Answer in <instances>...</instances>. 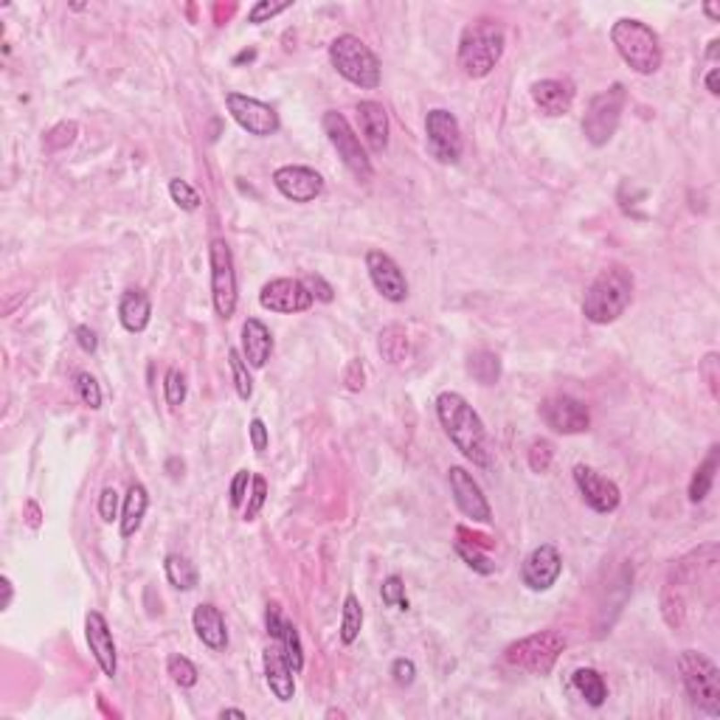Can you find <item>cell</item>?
<instances>
[{"instance_id": "c3c4849f", "label": "cell", "mask_w": 720, "mask_h": 720, "mask_svg": "<svg viewBox=\"0 0 720 720\" xmlns=\"http://www.w3.org/2000/svg\"><path fill=\"white\" fill-rule=\"evenodd\" d=\"M301 282L307 284L309 293H313V299H318V301H324V304H329V301L335 299V290H333V284H326V282H324V276H318V274H309V276H304Z\"/></svg>"}, {"instance_id": "ffe728a7", "label": "cell", "mask_w": 720, "mask_h": 720, "mask_svg": "<svg viewBox=\"0 0 720 720\" xmlns=\"http://www.w3.org/2000/svg\"><path fill=\"white\" fill-rule=\"evenodd\" d=\"M85 639H88V648L96 658V665L102 667L107 678H113L115 667H119V661H115V641H113V631L107 625V619L99 611H90L85 616Z\"/></svg>"}, {"instance_id": "b9f144b4", "label": "cell", "mask_w": 720, "mask_h": 720, "mask_svg": "<svg viewBox=\"0 0 720 720\" xmlns=\"http://www.w3.org/2000/svg\"><path fill=\"white\" fill-rule=\"evenodd\" d=\"M186 392H189V385H186L183 372H178V368H169V372H166V383H164L166 402L172 408H181L186 402Z\"/></svg>"}, {"instance_id": "8d00e7d4", "label": "cell", "mask_w": 720, "mask_h": 720, "mask_svg": "<svg viewBox=\"0 0 720 720\" xmlns=\"http://www.w3.org/2000/svg\"><path fill=\"white\" fill-rule=\"evenodd\" d=\"M169 198L174 200V206L183 208V211H198L203 198H200V191L194 189L191 183L181 181V178H172L169 181Z\"/></svg>"}, {"instance_id": "94428289", "label": "cell", "mask_w": 720, "mask_h": 720, "mask_svg": "<svg viewBox=\"0 0 720 720\" xmlns=\"http://www.w3.org/2000/svg\"><path fill=\"white\" fill-rule=\"evenodd\" d=\"M220 717H240V720H242V717H248V715H245L242 709H223Z\"/></svg>"}, {"instance_id": "7402d4cb", "label": "cell", "mask_w": 720, "mask_h": 720, "mask_svg": "<svg viewBox=\"0 0 720 720\" xmlns=\"http://www.w3.org/2000/svg\"><path fill=\"white\" fill-rule=\"evenodd\" d=\"M262 661H265V681H267L270 692H274L282 704H284V700H293V695H296L293 667L287 665V658H284V653H282V648L276 645V641L265 650Z\"/></svg>"}, {"instance_id": "9c48e42d", "label": "cell", "mask_w": 720, "mask_h": 720, "mask_svg": "<svg viewBox=\"0 0 720 720\" xmlns=\"http://www.w3.org/2000/svg\"><path fill=\"white\" fill-rule=\"evenodd\" d=\"M625 102H628V93H625V85H619V82L611 85L608 90H602L599 96H594L586 107V115H582V135L589 139V144L606 147L614 139Z\"/></svg>"}, {"instance_id": "91938a15", "label": "cell", "mask_w": 720, "mask_h": 720, "mask_svg": "<svg viewBox=\"0 0 720 720\" xmlns=\"http://www.w3.org/2000/svg\"><path fill=\"white\" fill-rule=\"evenodd\" d=\"M704 12L709 21H720V4H704Z\"/></svg>"}, {"instance_id": "603a6c76", "label": "cell", "mask_w": 720, "mask_h": 720, "mask_svg": "<svg viewBox=\"0 0 720 720\" xmlns=\"http://www.w3.org/2000/svg\"><path fill=\"white\" fill-rule=\"evenodd\" d=\"M191 625H194V633H198V639L203 641L206 648L225 650L228 628H225V619H223L217 606H211V602H200V606L194 608V614H191Z\"/></svg>"}, {"instance_id": "44dd1931", "label": "cell", "mask_w": 720, "mask_h": 720, "mask_svg": "<svg viewBox=\"0 0 720 720\" xmlns=\"http://www.w3.org/2000/svg\"><path fill=\"white\" fill-rule=\"evenodd\" d=\"M358 124L360 135L375 155H383L388 147V113L380 102L366 99L358 105Z\"/></svg>"}, {"instance_id": "f546056e", "label": "cell", "mask_w": 720, "mask_h": 720, "mask_svg": "<svg viewBox=\"0 0 720 720\" xmlns=\"http://www.w3.org/2000/svg\"><path fill=\"white\" fill-rule=\"evenodd\" d=\"M572 684H574V690H577L582 698H586V704H589V707H602V704H606L608 687H606V678H602L597 670H591V667H580V670H574Z\"/></svg>"}, {"instance_id": "83f0119b", "label": "cell", "mask_w": 720, "mask_h": 720, "mask_svg": "<svg viewBox=\"0 0 720 720\" xmlns=\"http://www.w3.org/2000/svg\"><path fill=\"white\" fill-rule=\"evenodd\" d=\"M717 459H720V447L712 445V447H709V453H707V459L695 467L692 481H690V501H692V504H700V501H704V498L709 496L712 484H715V473H717Z\"/></svg>"}, {"instance_id": "74e56055", "label": "cell", "mask_w": 720, "mask_h": 720, "mask_svg": "<svg viewBox=\"0 0 720 720\" xmlns=\"http://www.w3.org/2000/svg\"><path fill=\"white\" fill-rule=\"evenodd\" d=\"M166 670H169V675H172V681L178 687H194L198 684V667L191 665V661L186 658V656H181V653H174V656H169V661H166Z\"/></svg>"}, {"instance_id": "f5cc1de1", "label": "cell", "mask_w": 720, "mask_h": 720, "mask_svg": "<svg viewBox=\"0 0 720 720\" xmlns=\"http://www.w3.org/2000/svg\"><path fill=\"white\" fill-rule=\"evenodd\" d=\"M282 625H284V616H282V608L276 606V602H270L267 606V614H265V628H267V636L270 639H279L282 633Z\"/></svg>"}, {"instance_id": "5bb4252c", "label": "cell", "mask_w": 720, "mask_h": 720, "mask_svg": "<svg viewBox=\"0 0 720 720\" xmlns=\"http://www.w3.org/2000/svg\"><path fill=\"white\" fill-rule=\"evenodd\" d=\"M313 301H316L313 293H309L301 279H270L259 293V304L279 316L307 313Z\"/></svg>"}, {"instance_id": "e575fe53", "label": "cell", "mask_w": 720, "mask_h": 720, "mask_svg": "<svg viewBox=\"0 0 720 720\" xmlns=\"http://www.w3.org/2000/svg\"><path fill=\"white\" fill-rule=\"evenodd\" d=\"M228 366H231L233 388H237L240 400H250V397H254V380H250V372H248V363H245L242 352H237V349H228Z\"/></svg>"}, {"instance_id": "ee69618b", "label": "cell", "mask_w": 720, "mask_h": 720, "mask_svg": "<svg viewBox=\"0 0 720 720\" xmlns=\"http://www.w3.org/2000/svg\"><path fill=\"white\" fill-rule=\"evenodd\" d=\"M265 501H267V481H265V476H254V479H250V493H248L245 521H254V518L262 512Z\"/></svg>"}, {"instance_id": "7bdbcfd3", "label": "cell", "mask_w": 720, "mask_h": 720, "mask_svg": "<svg viewBox=\"0 0 720 720\" xmlns=\"http://www.w3.org/2000/svg\"><path fill=\"white\" fill-rule=\"evenodd\" d=\"M76 132H80V127H76V122H60L56 124L48 135H46V149L56 152V149H65L76 141Z\"/></svg>"}, {"instance_id": "1f68e13d", "label": "cell", "mask_w": 720, "mask_h": 720, "mask_svg": "<svg viewBox=\"0 0 720 720\" xmlns=\"http://www.w3.org/2000/svg\"><path fill=\"white\" fill-rule=\"evenodd\" d=\"M467 372L473 375L476 383L481 385H496L501 380V360L496 352H487V349H479V352L470 355V363H467Z\"/></svg>"}, {"instance_id": "ba28073f", "label": "cell", "mask_w": 720, "mask_h": 720, "mask_svg": "<svg viewBox=\"0 0 720 720\" xmlns=\"http://www.w3.org/2000/svg\"><path fill=\"white\" fill-rule=\"evenodd\" d=\"M563 650H566V639L557 631H543L521 641H512V645L504 650V661L523 673L549 675Z\"/></svg>"}, {"instance_id": "ab89813d", "label": "cell", "mask_w": 720, "mask_h": 720, "mask_svg": "<svg viewBox=\"0 0 720 720\" xmlns=\"http://www.w3.org/2000/svg\"><path fill=\"white\" fill-rule=\"evenodd\" d=\"M453 549H456V555L467 563V566H470L473 572H479V574H493L496 572V566L490 563V557L484 555L479 546H473V543H464V540H456L453 543Z\"/></svg>"}, {"instance_id": "8fae6325", "label": "cell", "mask_w": 720, "mask_h": 720, "mask_svg": "<svg viewBox=\"0 0 720 720\" xmlns=\"http://www.w3.org/2000/svg\"><path fill=\"white\" fill-rule=\"evenodd\" d=\"M425 141L439 164H459L464 139H462L459 119L451 110L436 107L425 115Z\"/></svg>"}, {"instance_id": "836d02e7", "label": "cell", "mask_w": 720, "mask_h": 720, "mask_svg": "<svg viewBox=\"0 0 720 720\" xmlns=\"http://www.w3.org/2000/svg\"><path fill=\"white\" fill-rule=\"evenodd\" d=\"M276 645L282 648L284 658H287V665L293 667V673H301L304 667V648H301V639H299V631L296 625L290 619H284V625H282V633L276 639Z\"/></svg>"}, {"instance_id": "4316f807", "label": "cell", "mask_w": 720, "mask_h": 720, "mask_svg": "<svg viewBox=\"0 0 720 720\" xmlns=\"http://www.w3.org/2000/svg\"><path fill=\"white\" fill-rule=\"evenodd\" d=\"M149 507V493L144 484H130V490L124 496V507H122V538H132L139 532L141 521Z\"/></svg>"}, {"instance_id": "f35d334b", "label": "cell", "mask_w": 720, "mask_h": 720, "mask_svg": "<svg viewBox=\"0 0 720 720\" xmlns=\"http://www.w3.org/2000/svg\"><path fill=\"white\" fill-rule=\"evenodd\" d=\"M552 459H555V445L549 439H535L529 445V451H527V462H529V470L543 476V473H549V467H552Z\"/></svg>"}, {"instance_id": "7a4b0ae2", "label": "cell", "mask_w": 720, "mask_h": 720, "mask_svg": "<svg viewBox=\"0 0 720 720\" xmlns=\"http://www.w3.org/2000/svg\"><path fill=\"white\" fill-rule=\"evenodd\" d=\"M504 46H507V37H504V26L493 17H481V21L470 23L462 31L459 40V68L473 76V80H484L493 68L501 63Z\"/></svg>"}, {"instance_id": "3957f363", "label": "cell", "mask_w": 720, "mask_h": 720, "mask_svg": "<svg viewBox=\"0 0 720 720\" xmlns=\"http://www.w3.org/2000/svg\"><path fill=\"white\" fill-rule=\"evenodd\" d=\"M633 299V274L625 267H606L589 284L586 299H582V316L591 324H611L616 321Z\"/></svg>"}, {"instance_id": "bcb514c9", "label": "cell", "mask_w": 720, "mask_h": 720, "mask_svg": "<svg viewBox=\"0 0 720 720\" xmlns=\"http://www.w3.org/2000/svg\"><path fill=\"white\" fill-rule=\"evenodd\" d=\"M119 510H122V496L115 487H105L102 496H99V515L105 523H113L119 518Z\"/></svg>"}, {"instance_id": "f907efd6", "label": "cell", "mask_w": 720, "mask_h": 720, "mask_svg": "<svg viewBox=\"0 0 720 720\" xmlns=\"http://www.w3.org/2000/svg\"><path fill=\"white\" fill-rule=\"evenodd\" d=\"M250 479H254V476H250L248 470H240L237 476H233V481H231V507H242V504H245Z\"/></svg>"}, {"instance_id": "52a82bcc", "label": "cell", "mask_w": 720, "mask_h": 720, "mask_svg": "<svg viewBox=\"0 0 720 720\" xmlns=\"http://www.w3.org/2000/svg\"><path fill=\"white\" fill-rule=\"evenodd\" d=\"M324 132L333 149L338 152L341 164L352 172V178L358 183H368L375 178V166H372V158L366 155V147L360 144V135L352 130V124L346 122V115H341L338 110H326L324 113V122H321Z\"/></svg>"}, {"instance_id": "484cf974", "label": "cell", "mask_w": 720, "mask_h": 720, "mask_svg": "<svg viewBox=\"0 0 720 720\" xmlns=\"http://www.w3.org/2000/svg\"><path fill=\"white\" fill-rule=\"evenodd\" d=\"M119 318H122V326L127 333L139 335L149 326V318H152V301L144 290L139 287H130L124 290V296L119 301Z\"/></svg>"}, {"instance_id": "9f6ffc18", "label": "cell", "mask_w": 720, "mask_h": 720, "mask_svg": "<svg viewBox=\"0 0 720 720\" xmlns=\"http://www.w3.org/2000/svg\"><path fill=\"white\" fill-rule=\"evenodd\" d=\"M26 523H29L31 529L40 527V507H37L34 501H29V504H26Z\"/></svg>"}, {"instance_id": "9a60e30c", "label": "cell", "mask_w": 720, "mask_h": 720, "mask_svg": "<svg viewBox=\"0 0 720 720\" xmlns=\"http://www.w3.org/2000/svg\"><path fill=\"white\" fill-rule=\"evenodd\" d=\"M447 484H451L453 501L464 518H470L473 523H490L493 521L487 496H484L479 481L467 473L464 467H451V470H447Z\"/></svg>"}, {"instance_id": "d6986e66", "label": "cell", "mask_w": 720, "mask_h": 720, "mask_svg": "<svg viewBox=\"0 0 720 720\" xmlns=\"http://www.w3.org/2000/svg\"><path fill=\"white\" fill-rule=\"evenodd\" d=\"M274 186L293 203H313L324 191V178L309 166H279L274 172Z\"/></svg>"}, {"instance_id": "2e32d148", "label": "cell", "mask_w": 720, "mask_h": 720, "mask_svg": "<svg viewBox=\"0 0 720 720\" xmlns=\"http://www.w3.org/2000/svg\"><path fill=\"white\" fill-rule=\"evenodd\" d=\"M366 270H368V279H372L375 290L385 301L402 304L408 299V279L400 270V265L388 254H383V250H368Z\"/></svg>"}, {"instance_id": "be15d7a7", "label": "cell", "mask_w": 720, "mask_h": 720, "mask_svg": "<svg viewBox=\"0 0 720 720\" xmlns=\"http://www.w3.org/2000/svg\"><path fill=\"white\" fill-rule=\"evenodd\" d=\"M254 56H257V51H254V48H250V51H242V54L237 56V60H233V63H245V60H254Z\"/></svg>"}, {"instance_id": "6da1fadb", "label": "cell", "mask_w": 720, "mask_h": 720, "mask_svg": "<svg viewBox=\"0 0 720 720\" xmlns=\"http://www.w3.org/2000/svg\"><path fill=\"white\" fill-rule=\"evenodd\" d=\"M436 417L445 428L447 439L453 442L456 451L479 467L490 464V442L487 428H484L476 408L467 402L459 392H442L436 397Z\"/></svg>"}, {"instance_id": "680465c9", "label": "cell", "mask_w": 720, "mask_h": 720, "mask_svg": "<svg viewBox=\"0 0 720 720\" xmlns=\"http://www.w3.org/2000/svg\"><path fill=\"white\" fill-rule=\"evenodd\" d=\"M0 586H4V602H0V608H4V611H6V608L12 606L14 589H12V580H9V577H4V580H0Z\"/></svg>"}, {"instance_id": "d590c367", "label": "cell", "mask_w": 720, "mask_h": 720, "mask_svg": "<svg viewBox=\"0 0 720 720\" xmlns=\"http://www.w3.org/2000/svg\"><path fill=\"white\" fill-rule=\"evenodd\" d=\"M73 392H76V397L82 400V405L90 408V411H99V408H102V388H99V383H96L93 375H88V372L76 375L73 377Z\"/></svg>"}, {"instance_id": "db71d44e", "label": "cell", "mask_w": 720, "mask_h": 720, "mask_svg": "<svg viewBox=\"0 0 720 720\" xmlns=\"http://www.w3.org/2000/svg\"><path fill=\"white\" fill-rule=\"evenodd\" d=\"M343 380H346V388H349V392H360V388H363V363H360V360H352V363H349Z\"/></svg>"}, {"instance_id": "4dcf8cb0", "label": "cell", "mask_w": 720, "mask_h": 720, "mask_svg": "<svg viewBox=\"0 0 720 720\" xmlns=\"http://www.w3.org/2000/svg\"><path fill=\"white\" fill-rule=\"evenodd\" d=\"M380 355L392 363V366H400L408 360V352H411V346H408V333L400 326V324H392V326H385L383 333H380Z\"/></svg>"}, {"instance_id": "5b68a950", "label": "cell", "mask_w": 720, "mask_h": 720, "mask_svg": "<svg viewBox=\"0 0 720 720\" xmlns=\"http://www.w3.org/2000/svg\"><path fill=\"white\" fill-rule=\"evenodd\" d=\"M329 63L346 82L363 90H375L383 80V65L377 54L355 34H341L329 43Z\"/></svg>"}, {"instance_id": "7dc6e473", "label": "cell", "mask_w": 720, "mask_h": 720, "mask_svg": "<svg viewBox=\"0 0 720 720\" xmlns=\"http://www.w3.org/2000/svg\"><path fill=\"white\" fill-rule=\"evenodd\" d=\"M717 366H720V358H717V352H709L704 360H700V375H704V380H707V385H709V392H712V397L717 400L720 397V372H717Z\"/></svg>"}, {"instance_id": "11a10c76", "label": "cell", "mask_w": 720, "mask_h": 720, "mask_svg": "<svg viewBox=\"0 0 720 720\" xmlns=\"http://www.w3.org/2000/svg\"><path fill=\"white\" fill-rule=\"evenodd\" d=\"M73 335H76V343H80V346L85 349V352L93 355L96 349H99V341H96V333H93L90 326H76V329H73Z\"/></svg>"}, {"instance_id": "8992f818", "label": "cell", "mask_w": 720, "mask_h": 720, "mask_svg": "<svg viewBox=\"0 0 720 720\" xmlns=\"http://www.w3.org/2000/svg\"><path fill=\"white\" fill-rule=\"evenodd\" d=\"M678 673L692 704L712 717L720 715V670L715 661L698 650L678 653Z\"/></svg>"}, {"instance_id": "7c38bea8", "label": "cell", "mask_w": 720, "mask_h": 720, "mask_svg": "<svg viewBox=\"0 0 720 720\" xmlns=\"http://www.w3.org/2000/svg\"><path fill=\"white\" fill-rule=\"evenodd\" d=\"M225 107L231 113V119L237 122L245 132L257 135V139H267V135H276L282 122H279V113L254 99V96H245V93H228L225 96Z\"/></svg>"}, {"instance_id": "f1b7e54d", "label": "cell", "mask_w": 720, "mask_h": 720, "mask_svg": "<svg viewBox=\"0 0 720 720\" xmlns=\"http://www.w3.org/2000/svg\"><path fill=\"white\" fill-rule=\"evenodd\" d=\"M164 569H166V580H169V586H174L178 591H194L198 589V582H200V572L198 566L183 557V555H169L164 560Z\"/></svg>"}, {"instance_id": "6f0895ef", "label": "cell", "mask_w": 720, "mask_h": 720, "mask_svg": "<svg viewBox=\"0 0 720 720\" xmlns=\"http://www.w3.org/2000/svg\"><path fill=\"white\" fill-rule=\"evenodd\" d=\"M707 90H709L712 96L720 93V71H717V68H712V71L707 73Z\"/></svg>"}, {"instance_id": "6125c7cd", "label": "cell", "mask_w": 720, "mask_h": 720, "mask_svg": "<svg viewBox=\"0 0 720 720\" xmlns=\"http://www.w3.org/2000/svg\"><path fill=\"white\" fill-rule=\"evenodd\" d=\"M717 46H720V40H712V43H709V48H707V56H709V60H717Z\"/></svg>"}, {"instance_id": "e0dca14e", "label": "cell", "mask_w": 720, "mask_h": 720, "mask_svg": "<svg viewBox=\"0 0 720 720\" xmlns=\"http://www.w3.org/2000/svg\"><path fill=\"white\" fill-rule=\"evenodd\" d=\"M563 574V557L557 546L552 543H540L538 549L529 552V557L523 560V586L529 591H549Z\"/></svg>"}, {"instance_id": "30bf717a", "label": "cell", "mask_w": 720, "mask_h": 720, "mask_svg": "<svg viewBox=\"0 0 720 720\" xmlns=\"http://www.w3.org/2000/svg\"><path fill=\"white\" fill-rule=\"evenodd\" d=\"M208 265H211V299L220 318H231L237 313V270H233V257L225 240H211L208 245Z\"/></svg>"}, {"instance_id": "277c9868", "label": "cell", "mask_w": 720, "mask_h": 720, "mask_svg": "<svg viewBox=\"0 0 720 720\" xmlns=\"http://www.w3.org/2000/svg\"><path fill=\"white\" fill-rule=\"evenodd\" d=\"M611 43L619 51V56L625 60L636 73L650 76L665 63V51H661L658 34L641 21L633 17H622L611 26Z\"/></svg>"}, {"instance_id": "d4e9b609", "label": "cell", "mask_w": 720, "mask_h": 720, "mask_svg": "<svg viewBox=\"0 0 720 720\" xmlns=\"http://www.w3.org/2000/svg\"><path fill=\"white\" fill-rule=\"evenodd\" d=\"M274 352V335L259 318H248L242 324V358L250 368H262Z\"/></svg>"}, {"instance_id": "60d3db41", "label": "cell", "mask_w": 720, "mask_h": 720, "mask_svg": "<svg viewBox=\"0 0 720 720\" xmlns=\"http://www.w3.org/2000/svg\"><path fill=\"white\" fill-rule=\"evenodd\" d=\"M380 597L388 608H397V611H408V597H405V582L402 577L392 574L383 580V589H380Z\"/></svg>"}, {"instance_id": "4fadbf2b", "label": "cell", "mask_w": 720, "mask_h": 720, "mask_svg": "<svg viewBox=\"0 0 720 720\" xmlns=\"http://www.w3.org/2000/svg\"><path fill=\"white\" fill-rule=\"evenodd\" d=\"M540 419L552 428L555 434L563 436H574V434H586L591 425V414L586 402H580L577 397L569 394H555L540 402Z\"/></svg>"}, {"instance_id": "cb8c5ba5", "label": "cell", "mask_w": 720, "mask_h": 720, "mask_svg": "<svg viewBox=\"0 0 720 720\" xmlns=\"http://www.w3.org/2000/svg\"><path fill=\"white\" fill-rule=\"evenodd\" d=\"M529 93L543 115H566L574 105V88L560 80H540L532 85Z\"/></svg>"}, {"instance_id": "ac0fdd59", "label": "cell", "mask_w": 720, "mask_h": 720, "mask_svg": "<svg viewBox=\"0 0 720 720\" xmlns=\"http://www.w3.org/2000/svg\"><path fill=\"white\" fill-rule=\"evenodd\" d=\"M574 481H577V490H580L582 501H586L594 512L608 515V512H614L619 507V501H622L619 487H616L611 479H606V476H599L597 470H591V467L577 464L574 467Z\"/></svg>"}, {"instance_id": "d6a6232c", "label": "cell", "mask_w": 720, "mask_h": 720, "mask_svg": "<svg viewBox=\"0 0 720 720\" xmlns=\"http://www.w3.org/2000/svg\"><path fill=\"white\" fill-rule=\"evenodd\" d=\"M363 628V606L355 594H346L343 608H341V641L343 645H352V641L360 636Z\"/></svg>"}, {"instance_id": "681fc988", "label": "cell", "mask_w": 720, "mask_h": 720, "mask_svg": "<svg viewBox=\"0 0 720 720\" xmlns=\"http://www.w3.org/2000/svg\"><path fill=\"white\" fill-rule=\"evenodd\" d=\"M392 675H394V684H400V687H411V684H414V678H417V665H414L411 658H394Z\"/></svg>"}, {"instance_id": "816d5d0a", "label": "cell", "mask_w": 720, "mask_h": 720, "mask_svg": "<svg viewBox=\"0 0 720 720\" xmlns=\"http://www.w3.org/2000/svg\"><path fill=\"white\" fill-rule=\"evenodd\" d=\"M248 436H250V445H254L257 453H265L267 451V442H270V431L262 419H250L248 425Z\"/></svg>"}, {"instance_id": "f6af8a7d", "label": "cell", "mask_w": 720, "mask_h": 720, "mask_svg": "<svg viewBox=\"0 0 720 720\" xmlns=\"http://www.w3.org/2000/svg\"><path fill=\"white\" fill-rule=\"evenodd\" d=\"M290 6H293V4H270V0H259V4H254V6L248 9V21L254 23V26H259V23L270 21V17L287 12Z\"/></svg>"}]
</instances>
